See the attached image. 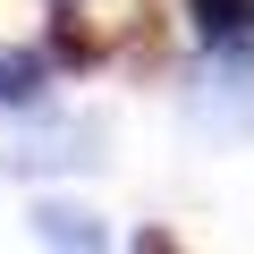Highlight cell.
I'll return each mask as SVG.
<instances>
[{"mask_svg":"<svg viewBox=\"0 0 254 254\" xmlns=\"http://www.w3.org/2000/svg\"><path fill=\"white\" fill-rule=\"evenodd\" d=\"M187 17L203 43H246L254 34V0H187Z\"/></svg>","mask_w":254,"mask_h":254,"instance_id":"1","label":"cell"},{"mask_svg":"<svg viewBox=\"0 0 254 254\" xmlns=\"http://www.w3.org/2000/svg\"><path fill=\"white\" fill-rule=\"evenodd\" d=\"M34 93H43V51L0 43V102H34Z\"/></svg>","mask_w":254,"mask_h":254,"instance_id":"2","label":"cell"},{"mask_svg":"<svg viewBox=\"0 0 254 254\" xmlns=\"http://www.w3.org/2000/svg\"><path fill=\"white\" fill-rule=\"evenodd\" d=\"M51 51H60L68 68H93V60H102V34H85L76 17H60V26H51Z\"/></svg>","mask_w":254,"mask_h":254,"instance_id":"3","label":"cell"},{"mask_svg":"<svg viewBox=\"0 0 254 254\" xmlns=\"http://www.w3.org/2000/svg\"><path fill=\"white\" fill-rule=\"evenodd\" d=\"M43 237H60V246H93L102 229H93L85 212H68V203H51V212H43Z\"/></svg>","mask_w":254,"mask_h":254,"instance_id":"4","label":"cell"}]
</instances>
